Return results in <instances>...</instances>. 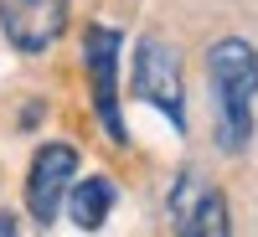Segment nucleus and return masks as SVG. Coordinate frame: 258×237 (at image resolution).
Segmentation results:
<instances>
[{
    "label": "nucleus",
    "mask_w": 258,
    "mask_h": 237,
    "mask_svg": "<svg viewBox=\"0 0 258 237\" xmlns=\"http://www.w3.org/2000/svg\"><path fill=\"white\" fill-rule=\"evenodd\" d=\"M119 52H124V36L114 26H88V36H83V72L93 83L98 119H103L114 144H129V129L119 119Z\"/></svg>",
    "instance_id": "7ed1b4c3"
},
{
    "label": "nucleus",
    "mask_w": 258,
    "mask_h": 237,
    "mask_svg": "<svg viewBox=\"0 0 258 237\" xmlns=\"http://www.w3.org/2000/svg\"><path fill=\"white\" fill-rule=\"evenodd\" d=\"M68 211H73V227L78 232H98L103 222H109V206H114V181L109 176H88V181H78L68 186Z\"/></svg>",
    "instance_id": "0eeeda50"
},
{
    "label": "nucleus",
    "mask_w": 258,
    "mask_h": 237,
    "mask_svg": "<svg viewBox=\"0 0 258 237\" xmlns=\"http://www.w3.org/2000/svg\"><path fill=\"white\" fill-rule=\"evenodd\" d=\"M207 77H212V98H217V144H222V155H243L253 139L258 52L243 36H222L207 52Z\"/></svg>",
    "instance_id": "f257e3e1"
},
{
    "label": "nucleus",
    "mask_w": 258,
    "mask_h": 237,
    "mask_svg": "<svg viewBox=\"0 0 258 237\" xmlns=\"http://www.w3.org/2000/svg\"><path fill=\"white\" fill-rule=\"evenodd\" d=\"M135 98L160 109L170 124L186 134V88H181V62L160 36H140L135 47Z\"/></svg>",
    "instance_id": "f03ea898"
},
{
    "label": "nucleus",
    "mask_w": 258,
    "mask_h": 237,
    "mask_svg": "<svg viewBox=\"0 0 258 237\" xmlns=\"http://www.w3.org/2000/svg\"><path fill=\"white\" fill-rule=\"evenodd\" d=\"M0 31L16 52H47L68 31V0H0Z\"/></svg>",
    "instance_id": "20e7f679"
},
{
    "label": "nucleus",
    "mask_w": 258,
    "mask_h": 237,
    "mask_svg": "<svg viewBox=\"0 0 258 237\" xmlns=\"http://www.w3.org/2000/svg\"><path fill=\"white\" fill-rule=\"evenodd\" d=\"M16 232V217H0V237H11Z\"/></svg>",
    "instance_id": "6e6552de"
},
{
    "label": "nucleus",
    "mask_w": 258,
    "mask_h": 237,
    "mask_svg": "<svg viewBox=\"0 0 258 237\" xmlns=\"http://www.w3.org/2000/svg\"><path fill=\"white\" fill-rule=\"evenodd\" d=\"M170 222L181 237H227L222 191H212L197 170H181V181L170 186Z\"/></svg>",
    "instance_id": "39448f33"
},
{
    "label": "nucleus",
    "mask_w": 258,
    "mask_h": 237,
    "mask_svg": "<svg viewBox=\"0 0 258 237\" xmlns=\"http://www.w3.org/2000/svg\"><path fill=\"white\" fill-rule=\"evenodd\" d=\"M73 176H78V149H68V144H47V149H36V160H31V181H26V206H31L36 222H52L57 211H62V196H68Z\"/></svg>",
    "instance_id": "423d86ee"
}]
</instances>
